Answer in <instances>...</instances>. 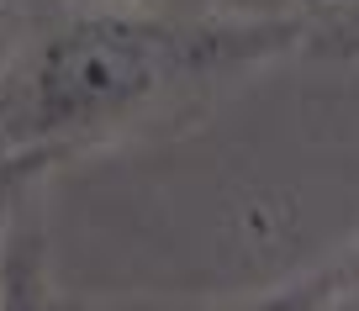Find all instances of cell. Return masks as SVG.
<instances>
[{
    "label": "cell",
    "mask_w": 359,
    "mask_h": 311,
    "mask_svg": "<svg viewBox=\"0 0 359 311\" xmlns=\"http://www.w3.org/2000/svg\"><path fill=\"white\" fill-rule=\"evenodd\" d=\"M354 269L359 264L317 269V275H302V279H291V285H280V290H264V296H254V300H233V306H222V311H323L327 300H333V290L344 285Z\"/></svg>",
    "instance_id": "3"
},
{
    "label": "cell",
    "mask_w": 359,
    "mask_h": 311,
    "mask_svg": "<svg viewBox=\"0 0 359 311\" xmlns=\"http://www.w3.org/2000/svg\"><path fill=\"white\" fill-rule=\"evenodd\" d=\"M280 43L259 27H175L148 16H79L58 27L32 58L22 100V137L48 143L58 132L111 122L164 95L175 79L222 69L233 58L269 53Z\"/></svg>",
    "instance_id": "1"
},
{
    "label": "cell",
    "mask_w": 359,
    "mask_h": 311,
    "mask_svg": "<svg viewBox=\"0 0 359 311\" xmlns=\"http://www.w3.org/2000/svg\"><path fill=\"white\" fill-rule=\"evenodd\" d=\"M48 164H53V153H48V148H32V143L0 158V243H6V227H11L16 206L32 195L37 174H43Z\"/></svg>",
    "instance_id": "4"
},
{
    "label": "cell",
    "mask_w": 359,
    "mask_h": 311,
    "mask_svg": "<svg viewBox=\"0 0 359 311\" xmlns=\"http://www.w3.org/2000/svg\"><path fill=\"white\" fill-rule=\"evenodd\" d=\"M0 311H64L48 275V243L37 227L32 195L16 206L6 243H0Z\"/></svg>",
    "instance_id": "2"
},
{
    "label": "cell",
    "mask_w": 359,
    "mask_h": 311,
    "mask_svg": "<svg viewBox=\"0 0 359 311\" xmlns=\"http://www.w3.org/2000/svg\"><path fill=\"white\" fill-rule=\"evenodd\" d=\"M323 311H359V269H354V275H348L344 285L333 290V300H327Z\"/></svg>",
    "instance_id": "5"
}]
</instances>
